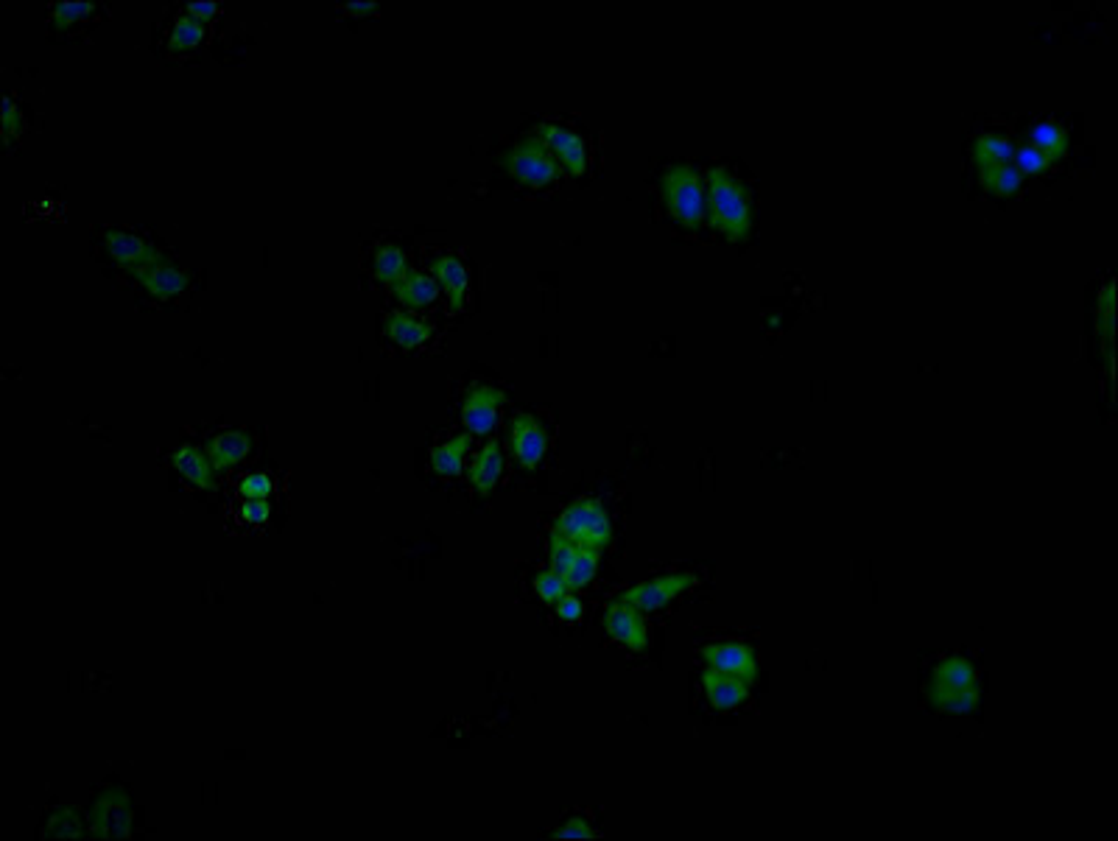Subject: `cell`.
Here are the masks:
<instances>
[{"label":"cell","instance_id":"6da1fadb","mask_svg":"<svg viewBox=\"0 0 1118 841\" xmlns=\"http://www.w3.org/2000/svg\"><path fill=\"white\" fill-rule=\"evenodd\" d=\"M708 213L710 224L730 241H744L752 230V213L747 193L727 168H713L708 174Z\"/></svg>","mask_w":1118,"mask_h":841},{"label":"cell","instance_id":"7a4b0ae2","mask_svg":"<svg viewBox=\"0 0 1118 841\" xmlns=\"http://www.w3.org/2000/svg\"><path fill=\"white\" fill-rule=\"evenodd\" d=\"M663 199L674 218L688 230H699L708 216V193L691 165H671L663 171Z\"/></svg>","mask_w":1118,"mask_h":841},{"label":"cell","instance_id":"3957f363","mask_svg":"<svg viewBox=\"0 0 1118 841\" xmlns=\"http://www.w3.org/2000/svg\"><path fill=\"white\" fill-rule=\"evenodd\" d=\"M562 537H568L571 543H576L579 548H590V551H604L610 540H613V523L607 509L593 498H579L571 506H565V512L557 517L554 529Z\"/></svg>","mask_w":1118,"mask_h":841},{"label":"cell","instance_id":"277c9868","mask_svg":"<svg viewBox=\"0 0 1118 841\" xmlns=\"http://www.w3.org/2000/svg\"><path fill=\"white\" fill-rule=\"evenodd\" d=\"M87 830L98 841H126L135 833V800L121 786L101 791L87 816Z\"/></svg>","mask_w":1118,"mask_h":841},{"label":"cell","instance_id":"5b68a950","mask_svg":"<svg viewBox=\"0 0 1118 841\" xmlns=\"http://www.w3.org/2000/svg\"><path fill=\"white\" fill-rule=\"evenodd\" d=\"M504 168L512 177L529 185V188H546L551 182H557L559 165L551 157V151L534 140L532 135L526 137L523 143H518L515 149H509L504 154Z\"/></svg>","mask_w":1118,"mask_h":841},{"label":"cell","instance_id":"8992f818","mask_svg":"<svg viewBox=\"0 0 1118 841\" xmlns=\"http://www.w3.org/2000/svg\"><path fill=\"white\" fill-rule=\"evenodd\" d=\"M504 392L495 386L476 383L464 394L462 403V425L470 436H487L498 428L501 408H504Z\"/></svg>","mask_w":1118,"mask_h":841},{"label":"cell","instance_id":"52a82bcc","mask_svg":"<svg viewBox=\"0 0 1118 841\" xmlns=\"http://www.w3.org/2000/svg\"><path fill=\"white\" fill-rule=\"evenodd\" d=\"M694 584H696L694 573H663V576H655V579H649V582H641L635 584V587H629L627 593H621V598H624L627 604H632L635 610L657 612L663 610L669 601H674L680 593H685L688 587H694Z\"/></svg>","mask_w":1118,"mask_h":841},{"label":"cell","instance_id":"ba28073f","mask_svg":"<svg viewBox=\"0 0 1118 841\" xmlns=\"http://www.w3.org/2000/svg\"><path fill=\"white\" fill-rule=\"evenodd\" d=\"M534 140H540L559 163L571 171L573 177H582L587 171V143L568 126L559 123H537L532 129Z\"/></svg>","mask_w":1118,"mask_h":841},{"label":"cell","instance_id":"9c48e42d","mask_svg":"<svg viewBox=\"0 0 1118 841\" xmlns=\"http://www.w3.org/2000/svg\"><path fill=\"white\" fill-rule=\"evenodd\" d=\"M604 629H607V635L615 643L627 646L629 652H646V646H649V632H646V624H643V612L635 610L621 596L615 598L613 604L607 607V612H604Z\"/></svg>","mask_w":1118,"mask_h":841},{"label":"cell","instance_id":"30bf717a","mask_svg":"<svg viewBox=\"0 0 1118 841\" xmlns=\"http://www.w3.org/2000/svg\"><path fill=\"white\" fill-rule=\"evenodd\" d=\"M702 660L708 663L710 671H722V674H733L741 677L744 682H755L758 677V660L747 643L741 640H719V643H708L702 649Z\"/></svg>","mask_w":1118,"mask_h":841},{"label":"cell","instance_id":"8fae6325","mask_svg":"<svg viewBox=\"0 0 1118 841\" xmlns=\"http://www.w3.org/2000/svg\"><path fill=\"white\" fill-rule=\"evenodd\" d=\"M509 439H512V453H515L520 467L534 470L537 464L546 459L548 434L546 428H543V422L537 420L534 414H526V411L515 414L512 425H509Z\"/></svg>","mask_w":1118,"mask_h":841},{"label":"cell","instance_id":"7c38bea8","mask_svg":"<svg viewBox=\"0 0 1118 841\" xmlns=\"http://www.w3.org/2000/svg\"><path fill=\"white\" fill-rule=\"evenodd\" d=\"M104 249H107V255H110L118 266L129 269V272H140V269H146V266H151V263H157V260L163 258L160 249H154L146 238H140V235H135V232H126V230L104 232Z\"/></svg>","mask_w":1118,"mask_h":841},{"label":"cell","instance_id":"4fadbf2b","mask_svg":"<svg viewBox=\"0 0 1118 841\" xmlns=\"http://www.w3.org/2000/svg\"><path fill=\"white\" fill-rule=\"evenodd\" d=\"M135 277L154 299H174L191 285V274L177 269L171 260L165 258H160L157 263H151V266H146V269L135 272Z\"/></svg>","mask_w":1118,"mask_h":841},{"label":"cell","instance_id":"5bb4252c","mask_svg":"<svg viewBox=\"0 0 1118 841\" xmlns=\"http://www.w3.org/2000/svg\"><path fill=\"white\" fill-rule=\"evenodd\" d=\"M171 467L196 489H205V492L216 489V467L210 464L205 450L193 448V445H179L171 453Z\"/></svg>","mask_w":1118,"mask_h":841},{"label":"cell","instance_id":"9a60e30c","mask_svg":"<svg viewBox=\"0 0 1118 841\" xmlns=\"http://www.w3.org/2000/svg\"><path fill=\"white\" fill-rule=\"evenodd\" d=\"M702 688H705L710 705L716 710H733V707L744 705L747 696H750V682L733 677V674H722V671H705Z\"/></svg>","mask_w":1118,"mask_h":841},{"label":"cell","instance_id":"2e32d148","mask_svg":"<svg viewBox=\"0 0 1118 841\" xmlns=\"http://www.w3.org/2000/svg\"><path fill=\"white\" fill-rule=\"evenodd\" d=\"M252 450V439L244 431H221L207 442V459L216 470H230L238 462H244Z\"/></svg>","mask_w":1118,"mask_h":841},{"label":"cell","instance_id":"e0dca14e","mask_svg":"<svg viewBox=\"0 0 1118 841\" xmlns=\"http://www.w3.org/2000/svg\"><path fill=\"white\" fill-rule=\"evenodd\" d=\"M431 274L439 283V288L448 294V302L453 311H462L464 297H467V269L456 255H439L431 263Z\"/></svg>","mask_w":1118,"mask_h":841},{"label":"cell","instance_id":"ac0fdd59","mask_svg":"<svg viewBox=\"0 0 1118 841\" xmlns=\"http://www.w3.org/2000/svg\"><path fill=\"white\" fill-rule=\"evenodd\" d=\"M501 473H504V453H501V445L492 439L478 450L476 462L470 467V484L476 487L478 495H490L492 489L498 487Z\"/></svg>","mask_w":1118,"mask_h":841},{"label":"cell","instance_id":"d6986e66","mask_svg":"<svg viewBox=\"0 0 1118 841\" xmlns=\"http://www.w3.org/2000/svg\"><path fill=\"white\" fill-rule=\"evenodd\" d=\"M395 297L406 305V308H425V305H434L439 297V283L434 280V274L423 272H409L400 283L392 285Z\"/></svg>","mask_w":1118,"mask_h":841},{"label":"cell","instance_id":"ffe728a7","mask_svg":"<svg viewBox=\"0 0 1118 841\" xmlns=\"http://www.w3.org/2000/svg\"><path fill=\"white\" fill-rule=\"evenodd\" d=\"M386 333H389V339L395 341L397 347L414 350V347H423L425 341L431 339L434 327L425 325L420 319H414L411 313L395 311L386 316Z\"/></svg>","mask_w":1118,"mask_h":841},{"label":"cell","instance_id":"44dd1931","mask_svg":"<svg viewBox=\"0 0 1118 841\" xmlns=\"http://www.w3.org/2000/svg\"><path fill=\"white\" fill-rule=\"evenodd\" d=\"M928 702L942 710V713H951V716H968L979 707V688H948L940 682H931L928 685Z\"/></svg>","mask_w":1118,"mask_h":841},{"label":"cell","instance_id":"7402d4cb","mask_svg":"<svg viewBox=\"0 0 1118 841\" xmlns=\"http://www.w3.org/2000/svg\"><path fill=\"white\" fill-rule=\"evenodd\" d=\"M1029 146H1035L1037 151H1043L1049 157L1051 163H1057L1068 154V129L1054 121L1035 123L1029 129Z\"/></svg>","mask_w":1118,"mask_h":841},{"label":"cell","instance_id":"603a6c76","mask_svg":"<svg viewBox=\"0 0 1118 841\" xmlns=\"http://www.w3.org/2000/svg\"><path fill=\"white\" fill-rule=\"evenodd\" d=\"M372 274L386 285L400 283L409 274V258L406 252L395 244H383L372 255Z\"/></svg>","mask_w":1118,"mask_h":841},{"label":"cell","instance_id":"cb8c5ba5","mask_svg":"<svg viewBox=\"0 0 1118 841\" xmlns=\"http://www.w3.org/2000/svg\"><path fill=\"white\" fill-rule=\"evenodd\" d=\"M467 445H470V434H459L453 436V439H448V442L437 445V448L431 450V467H434L442 478H456V475L462 473Z\"/></svg>","mask_w":1118,"mask_h":841},{"label":"cell","instance_id":"d4e9b609","mask_svg":"<svg viewBox=\"0 0 1118 841\" xmlns=\"http://www.w3.org/2000/svg\"><path fill=\"white\" fill-rule=\"evenodd\" d=\"M931 682H940V685H948V688L970 691V688H979V674H976L973 663L965 660V657H948V660H942V663L934 665V679H931Z\"/></svg>","mask_w":1118,"mask_h":841},{"label":"cell","instance_id":"484cf974","mask_svg":"<svg viewBox=\"0 0 1118 841\" xmlns=\"http://www.w3.org/2000/svg\"><path fill=\"white\" fill-rule=\"evenodd\" d=\"M1015 157V143L1004 135H982L973 143V160L979 168L984 165H1007Z\"/></svg>","mask_w":1118,"mask_h":841},{"label":"cell","instance_id":"4316f807","mask_svg":"<svg viewBox=\"0 0 1118 841\" xmlns=\"http://www.w3.org/2000/svg\"><path fill=\"white\" fill-rule=\"evenodd\" d=\"M979 177H982V185L990 193H996V196H1012V193H1018L1023 185V177L1021 171L1015 168L1012 163L1007 165H984V168H979Z\"/></svg>","mask_w":1118,"mask_h":841},{"label":"cell","instance_id":"83f0119b","mask_svg":"<svg viewBox=\"0 0 1118 841\" xmlns=\"http://www.w3.org/2000/svg\"><path fill=\"white\" fill-rule=\"evenodd\" d=\"M84 833H87V825L82 822V816H79L76 808H68V805L56 808L54 814L48 816V822H45V836L48 839H82Z\"/></svg>","mask_w":1118,"mask_h":841},{"label":"cell","instance_id":"f1b7e54d","mask_svg":"<svg viewBox=\"0 0 1118 841\" xmlns=\"http://www.w3.org/2000/svg\"><path fill=\"white\" fill-rule=\"evenodd\" d=\"M202 40H205V23L193 20L191 14H182L168 34V48L182 54V51H193L196 45H202Z\"/></svg>","mask_w":1118,"mask_h":841},{"label":"cell","instance_id":"f546056e","mask_svg":"<svg viewBox=\"0 0 1118 841\" xmlns=\"http://www.w3.org/2000/svg\"><path fill=\"white\" fill-rule=\"evenodd\" d=\"M599 568V551H590V548H576V557H573L571 568L565 573V584L568 590H585L587 584L593 582Z\"/></svg>","mask_w":1118,"mask_h":841},{"label":"cell","instance_id":"4dcf8cb0","mask_svg":"<svg viewBox=\"0 0 1118 841\" xmlns=\"http://www.w3.org/2000/svg\"><path fill=\"white\" fill-rule=\"evenodd\" d=\"M576 548L579 545L571 543L568 537L551 531V537H548V570H554V573H559L565 579V573H568L573 557H576Z\"/></svg>","mask_w":1118,"mask_h":841},{"label":"cell","instance_id":"1f68e13d","mask_svg":"<svg viewBox=\"0 0 1118 841\" xmlns=\"http://www.w3.org/2000/svg\"><path fill=\"white\" fill-rule=\"evenodd\" d=\"M1012 165L1021 171V177H1040V174H1046L1049 171L1051 160L1043 154V151H1037L1035 146H1015V157H1012Z\"/></svg>","mask_w":1118,"mask_h":841},{"label":"cell","instance_id":"d6a6232c","mask_svg":"<svg viewBox=\"0 0 1118 841\" xmlns=\"http://www.w3.org/2000/svg\"><path fill=\"white\" fill-rule=\"evenodd\" d=\"M96 12V3H87V0H62L51 6V17H54L56 26H73L84 17Z\"/></svg>","mask_w":1118,"mask_h":841},{"label":"cell","instance_id":"836d02e7","mask_svg":"<svg viewBox=\"0 0 1118 841\" xmlns=\"http://www.w3.org/2000/svg\"><path fill=\"white\" fill-rule=\"evenodd\" d=\"M534 590H537V596L543 598L548 607H554L559 598L571 593L568 584H565V579H562L559 573H554V570H543V573H537V576H534Z\"/></svg>","mask_w":1118,"mask_h":841},{"label":"cell","instance_id":"e575fe53","mask_svg":"<svg viewBox=\"0 0 1118 841\" xmlns=\"http://www.w3.org/2000/svg\"><path fill=\"white\" fill-rule=\"evenodd\" d=\"M0 126H3V140H6V143H12L14 137H17L20 132H23V129H26L23 112L17 109V104H14L9 95H6V98L0 101Z\"/></svg>","mask_w":1118,"mask_h":841},{"label":"cell","instance_id":"d590c367","mask_svg":"<svg viewBox=\"0 0 1118 841\" xmlns=\"http://www.w3.org/2000/svg\"><path fill=\"white\" fill-rule=\"evenodd\" d=\"M238 492L244 495V501H269L274 492V484L269 475L263 473H249L241 481V487H238Z\"/></svg>","mask_w":1118,"mask_h":841},{"label":"cell","instance_id":"8d00e7d4","mask_svg":"<svg viewBox=\"0 0 1118 841\" xmlns=\"http://www.w3.org/2000/svg\"><path fill=\"white\" fill-rule=\"evenodd\" d=\"M596 836H599V830L582 816H571L562 828L554 830V839H596Z\"/></svg>","mask_w":1118,"mask_h":841},{"label":"cell","instance_id":"74e56055","mask_svg":"<svg viewBox=\"0 0 1118 841\" xmlns=\"http://www.w3.org/2000/svg\"><path fill=\"white\" fill-rule=\"evenodd\" d=\"M554 610H557V615L562 618V621L573 624V621H579V618H582L585 607H582V601L573 596V593H568V596H562L557 604H554Z\"/></svg>","mask_w":1118,"mask_h":841},{"label":"cell","instance_id":"f35d334b","mask_svg":"<svg viewBox=\"0 0 1118 841\" xmlns=\"http://www.w3.org/2000/svg\"><path fill=\"white\" fill-rule=\"evenodd\" d=\"M241 515H244L246 523H255V526H260V523H266V520L272 517V503H269V501H244V509H241Z\"/></svg>","mask_w":1118,"mask_h":841},{"label":"cell","instance_id":"ab89813d","mask_svg":"<svg viewBox=\"0 0 1118 841\" xmlns=\"http://www.w3.org/2000/svg\"><path fill=\"white\" fill-rule=\"evenodd\" d=\"M216 12H219V3H213V0H193V3L185 6V14H191L193 20H199V23L213 20Z\"/></svg>","mask_w":1118,"mask_h":841},{"label":"cell","instance_id":"60d3db41","mask_svg":"<svg viewBox=\"0 0 1118 841\" xmlns=\"http://www.w3.org/2000/svg\"><path fill=\"white\" fill-rule=\"evenodd\" d=\"M350 14H372L375 9H378V3H372V0H353V3H347L344 6Z\"/></svg>","mask_w":1118,"mask_h":841}]
</instances>
